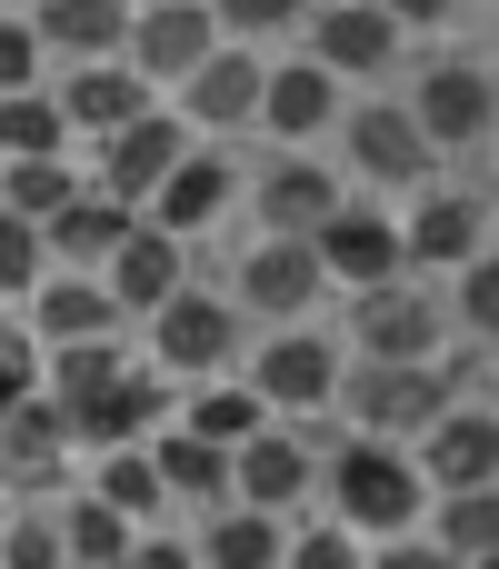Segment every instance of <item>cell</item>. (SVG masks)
I'll use <instances>...</instances> for the list:
<instances>
[{"label": "cell", "instance_id": "29", "mask_svg": "<svg viewBox=\"0 0 499 569\" xmlns=\"http://www.w3.org/2000/svg\"><path fill=\"white\" fill-rule=\"evenodd\" d=\"M80 490H90L100 510H120L130 530H170V490H160L150 450H110V460H90V470H80Z\"/></svg>", "mask_w": 499, "mask_h": 569}, {"label": "cell", "instance_id": "1", "mask_svg": "<svg viewBox=\"0 0 499 569\" xmlns=\"http://www.w3.org/2000/svg\"><path fill=\"white\" fill-rule=\"evenodd\" d=\"M320 520H340L360 550L420 540V530H430V480H420V460H410V450L330 440V450H320Z\"/></svg>", "mask_w": 499, "mask_h": 569}, {"label": "cell", "instance_id": "3", "mask_svg": "<svg viewBox=\"0 0 499 569\" xmlns=\"http://www.w3.org/2000/svg\"><path fill=\"white\" fill-rule=\"evenodd\" d=\"M450 410H460V370L450 360L440 370H360L350 360V380H340V430L380 440V450H420Z\"/></svg>", "mask_w": 499, "mask_h": 569}, {"label": "cell", "instance_id": "13", "mask_svg": "<svg viewBox=\"0 0 499 569\" xmlns=\"http://www.w3.org/2000/svg\"><path fill=\"white\" fill-rule=\"evenodd\" d=\"M320 250L310 240H240V270H230V310L240 320H270V330H310L320 310Z\"/></svg>", "mask_w": 499, "mask_h": 569}, {"label": "cell", "instance_id": "31", "mask_svg": "<svg viewBox=\"0 0 499 569\" xmlns=\"http://www.w3.org/2000/svg\"><path fill=\"white\" fill-rule=\"evenodd\" d=\"M80 190H90V160H80V150H70V160H20V170H0V210L30 220V230H50Z\"/></svg>", "mask_w": 499, "mask_h": 569}, {"label": "cell", "instance_id": "19", "mask_svg": "<svg viewBox=\"0 0 499 569\" xmlns=\"http://www.w3.org/2000/svg\"><path fill=\"white\" fill-rule=\"evenodd\" d=\"M50 100H60V120H70V150H100V140H120L130 120H150V110H160V90H150L130 60L60 70V80H50Z\"/></svg>", "mask_w": 499, "mask_h": 569}, {"label": "cell", "instance_id": "28", "mask_svg": "<svg viewBox=\"0 0 499 569\" xmlns=\"http://www.w3.org/2000/svg\"><path fill=\"white\" fill-rule=\"evenodd\" d=\"M200 569H280L290 560V520H260V510H210L190 530Z\"/></svg>", "mask_w": 499, "mask_h": 569}, {"label": "cell", "instance_id": "16", "mask_svg": "<svg viewBox=\"0 0 499 569\" xmlns=\"http://www.w3.org/2000/svg\"><path fill=\"white\" fill-rule=\"evenodd\" d=\"M70 420V450L80 460H110V450H150L160 430H170V380L150 370V360H130L100 400H80V410H60Z\"/></svg>", "mask_w": 499, "mask_h": 569}, {"label": "cell", "instance_id": "38", "mask_svg": "<svg viewBox=\"0 0 499 569\" xmlns=\"http://www.w3.org/2000/svg\"><path fill=\"white\" fill-rule=\"evenodd\" d=\"M40 370H50V360H40V340H30L20 320H0V420L40 400Z\"/></svg>", "mask_w": 499, "mask_h": 569}, {"label": "cell", "instance_id": "12", "mask_svg": "<svg viewBox=\"0 0 499 569\" xmlns=\"http://www.w3.org/2000/svg\"><path fill=\"white\" fill-rule=\"evenodd\" d=\"M499 210L480 190H460V180H430V190H410V210H400V240H410V280L430 270V280H460L480 250H490Z\"/></svg>", "mask_w": 499, "mask_h": 569}, {"label": "cell", "instance_id": "25", "mask_svg": "<svg viewBox=\"0 0 499 569\" xmlns=\"http://www.w3.org/2000/svg\"><path fill=\"white\" fill-rule=\"evenodd\" d=\"M140 230V210H120V200H100V190H80L50 230H40V250H50V270H80V280H100L110 260H120V240Z\"/></svg>", "mask_w": 499, "mask_h": 569}, {"label": "cell", "instance_id": "40", "mask_svg": "<svg viewBox=\"0 0 499 569\" xmlns=\"http://www.w3.org/2000/svg\"><path fill=\"white\" fill-rule=\"evenodd\" d=\"M130 569H200V550H190V530H140Z\"/></svg>", "mask_w": 499, "mask_h": 569}, {"label": "cell", "instance_id": "37", "mask_svg": "<svg viewBox=\"0 0 499 569\" xmlns=\"http://www.w3.org/2000/svg\"><path fill=\"white\" fill-rule=\"evenodd\" d=\"M0 569H70L50 510H0Z\"/></svg>", "mask_w": 499, "mask_h": 569}, {"label": "cell", "instance_id": "22", "mask_svg": "<svg viewBox=\"0 0 499 569\" xmlns=\"http://www.w3.org/2000/svg\"><path fill=\"white\" fill-rule=\"evenodd\" d=\"M20 330H30L40 350H100V340H130V320H120V300H110L100 280H80V270H50V280L30 290V310H20Z\"/></svg>", "mask_w": 499, "mask_h": 569}, {"label": "cell", "instance_id": "39", "mask_svg": "<svg viewBox=\"0 0 499 569\" xmlns=\"http://www.w3.org/2000/svg\"><path fill=\"white\" fill-rule=\"evenodd\" d=\"M280 569H370V550H360L340 520H300V530H290V560H280Z\"/></svg>", "mask_w": 499, "mask_h": 569}, {"label": "cell", "instance_id": "4", "mask_svg": "<svg viewBox=\"0 0 499 569\" xmlns=\"http://www.w3.org/2000/svg\"><path fill=\"white\" fill-rule=\"evenodd\" d=\"M450 340H460L450 330V300H430L420 280H390V290L350 300V320H340V350L360 370H440Z\"/></svg>", "mask_w": 499, "mask_h": 569}, {"label": "cell", "instance_id": "14", "mask_svg": "<svg viewBox=\"0 0 499 569\" xmlns=\"http://www.w3.org/2000/svg\"><path fill=\"white\" fill-rule=\"evenodd\" d=\"M310 500H320V440L290 430V420H270V430L230 460V510H260V520H290V530H300Z\"/></svg>", "mask_w": 499, "mask_h": 569}, {"label": "cell", "instance_id": "30", "mask_svg": "<svg viewBox=\"0 0 499 569\" xmlns=\"http://www.w3.org/2000/svg\"><path fill=\"white\" fill-rule=\"evenodd\" d=\"M50 520H60V560L70 569H130V550H140V530H130L120 510H100L90 490H70Z\"/></svg>", "mask_w": 499, "mask_h": 569}, {"label": "cell", "instance_id": "36", "mask_svg": "<svg viewBox=\"0 0 499 569\" xmlns=\"http://www.w3.org/2000/svg\"><path fill=\"white\" fill-rule=\"evenodd\" d=\"M450 330H470V340H499V250H480V260L450 280Z\"/></svg>", "mask_w": 499, "mask_h": 569}, {"label": "cell", "instance_id": "41", "mask_svg": "<svg viewBox=\"0 0 499 569\" xmlns=\"http://www.w3.org/2000/svg\"><path fill=\"white\" fill-rule=\"evenodd\" d=\"M370 569H460V560H450V550L420 530V540H390V550H370Z\"/></svg>", "mask_w": 499, "mask_h": 569}, {"label": "cell", "instance_id": "43", "mask_svg": "<svg viewBox=\"0 0 499 569\" xmlns=\"http://www.w3.org/2000/svg\"><path fill=\"white\" fill-rule=\"evenodd\" d=\"M490 250H499V230H490Z\"/></svg>", "mask_w": 499, "mask_h": 569}, {"label": "cell", "instance_id": "42", "mask_svg": "<svg viewBox=\"0 0 499 569\" xmlns=\"http://www.w3.org/2000/svg\"><path fill=\"white\" fill-rule=\"evenodd\" d=\"M490 410H499V370H490Z\"/></svg>", "mask_w": 499, "mask_h": 569}, {"label": "cell", "instance_id": "17", "mask_svg": "<svg viewBox=\"0 0 499 569\" xmlns=\"http://www.w3.org/2000/svg\"><path fill=\"white\" fill-rule=\"evenodd\" d=\"M340 120H350V90L320 60L280 50L270 60V90H260V140L270 150H320V140H340Z\"/></svg>", "mask_w": 499, "mask_h": 569}, {"label": "cell", "instance_id": "33", "mask_svg": "<svg viewBox=\"0 0 499 569\" xmlns=\"http://www.w3.org/2000/svg\"><path fill=\"white\" fill-rule=\"evenodd\" d=\"M430 540L460 569L499 560V490H460V500H430Z\"/></svg>", "mask_w": 499, "mask_h": 569}, {"label": "cell", "instance_id": "24", "mask_svg": "<svg viewBox=\"0 0 499 569\" xmlns=\"http://www.w3.org/2000/svg\"><path fill=\"white\" fill-rule=\"evenodd\" d=\"M30 30H40V50H50V80H60V70L130 60V10H120V0H40Z\"/></svg>", "mask_w": 499, "mask_h": 569}, {"label": "cell", "instance_id": "7", "mask_svg": "<svg viewBox=\"0 0 499 569\" xmlns=\"http://www.w3.org/2000/svg\"><path fill=\"white\" fill-rule=\"evenodd\" d=\"M400 100H410V120H420L430 150H480V140H499V70L470 60V50H430Z\"/></svg>", "mask_w": 499, "mask_h": 569}, {"label": "cell", "instance_id": "2", "mask_svg": "<svg viewBox=\"0 0 499 569\" xmlns=\"http://www.w3.org/2000/svg\"><path fill=\"white\" fill-rule=\"evenodd\" d=\"M240 380L260 390V410H270V420L310 430V420H340L350 350H340L330 330H260V340H250V360H240Z\"/></svg>", "mask_w": 499, "mask_h": 569}, {"label": "cell", "instance_id": "18", "mask_svg": "<svg viewBox=\"0 0 499 569\" xmlns=\"http://www.w3.org/2000/svg\"><path fill=\"white\" fill-rule=\"evenodd\" d=\"M210 50H220V10L210 0H150V10H130V70L150 90H190Z\"/></svg>", "mask_w": 499, "mask_h": 569}, {"label": "cell", "instance_id": "10", "mask_svg": "<svg viewBox=\"0 0 499 569\" xmlns=\"http://www.w3.org/2000/svg\"><path fill=\"white\" fill-rule=\"evenodd\" d=\"M340 200H350V180L320 150H270V160H250V190H240V210H250L260 240H320V220Z\"/></svg>", "mask_w": 499, "mask_h": 569}, {"label": "cell", "instance_id": "23", "mask_svg": "<svg viewBox=\"0 0 499 569\" xmlns=\"http://www.w3.org/2000/svg\"><path fill=\"white\" fill-rule=\"evenodd\" d=\"M100 290H110V300H120V320L140 330V320H160V310L190 290V250H180L170 230H150V220H140V230L120 240V260L100 270Z\"/></svg>", "mask_w": 499, "mask_h": 569}, {"label": "cell", "instance_id": "11", "mask_svg": "<svg viewBox=\"0 0 499 569\" xmlns=\"http://www.w3.org/2000/svg\"><path fill=\"white\" fill-rule=\"evenodd\" d=\"M260 90H270V50L220 40V50L200 60V80L170 90V110H180V130H190L200 150H240V130H260Z\"/></svg>", "mask_w": 499, "mask_h": 569}, {"label": "cell", "instance_id": "6", "mask_svg": "<svg viewBox=\"0 0 499 569\" xmlns=\"http://www.w3.org/2000/svg\"><path fill=\"white\" fill-rule=\"evenodd\" d=\"M300 60H320L340 90H360V80H400V60H410V20H400V0H320V10H300Z\"/></svg>", "mask_w": 499, "mask_h": 569}, {"label": "cell", "instance_id": "27", "mask_svg": "<svg viewBox=\"0 0 499 569\" xmlns=\"http://www.w3.org/2000/svg\"><path fill=\"white\" fill-rule=\"evenodd\" d=\"M170 430H190V440H210V450H250L260 430H270V410H260V390L250 380H210V390H190L180 410H170Z\"/></svg>", "mask_w": 499, "mask_h": 569}, {"label": "cell", "instance_id": "35", "mask_svg": "<svg viewBox=\"0 0 499 569\" xmlns=\"http://www.w3.org/2000/svg\"><path fill=\"white\" fill-rule=\"evenodd\" d=\"M20 90H50V50H40L30 10H0V100H20Z\"/></svg>", "mask_w": 499, "mask_h": 569}, {"label": "cell", "instance_id": "9", "mask_svg": "<svg viewBox=\"0 0 499 569\" xmlns=\"http://www.w3.org/2000/svg\"><path fill=\"white\" fill-rule=\"evenodd\" d=\"M340 170L370 180V200H380V190H430V180H440V150L420 140L410 100L370 90V100H350V120H340Z\"/></svg>", "mask_w": 499, "mask_h": 569}, {"label": "cell", "instance_id": "5", "mask_svg": "<svg viewBox=\"0 0 499 569\" xmlns=\"http://www.w3.org/2000/svg\"><path fill=\"white\" fill-rule=\"evenodd\" d=\"M240 340H250V320L230 310V290H180L160 320H140V360L160 370V380H190V390H210V380H230L240 370Z\"/></svg>", "mask_w": 499, "mask_h": 569}, {"label": "cell", "instance_id": "34", "mask_svg": "<svg viewBox=\"0 0 499 569\" xmlns=\"http://www.w3.org/2000/svg\"><path fill=\"white\" fill-rule=\"evenodd\" d=\"M40 280H50V250H40V230L0 210V310H30V290H40Z\"/></svg>", "mask_w": 499, "mask_h": 569}, {"label": "cell", "instance_id": "21", "mask_svg": "<svg viewBox=\"0 0 499 569\" xmlns=\"http://www.w3.org/2000/svg\"><path fill=\"white\" fill-rule=\"evenodd\" d=\"M420 480H430V500H460V490H499V410L490 400H460L420 450Z\"/></svg>", "mask_w": 499, "mask_h": 569}, {"label": "cell", "instance_id": "26", "mask_svg": "<svg viewBox=\"0 0 499 569\" xmlns=\"http://www.w3.org/2000/svg\"><path fill=\"white\" fill-rule=\"evenodd\" d=\"M150 470H160V490H170V510H230V450H210V440H190V430H160L150 440Z\"/></svg>", "mask_w": 499, "mask_h": 569}, {"label": "cell", "instance_id": "44", "mask_svg": "<svg viewBox=\"0 0 499 569\" xmlns=\"http://www.w3.org/2000/svg\"><path fill=\"white\" fill-rule=\"evenodd\" d=\"M480 569H499V560H480Z\"/></svg>", "mask_w": 499, "mask_h": 569}, {"label": "cell", "instance_id": "8", "mask_svg": "<svg viewBox=\"0 0 499 569\" xmlns=\"http://www.w3.org/2000/svg\"><path fill=\"white\" fill-rule=\"evenodd\" d=\"M320 280L340 290V300H370V290H390V280H410V240H400V200H370V190H350L330 220H320Z\"/></svg>", "mask_w": 499, "mask_h": 569}, {"label": "cell", "instance_id": "15", "mask_svg": "<svg viewBox=\"0 0 499 569\" xmlns=\"http://www.w3.org/2000/svg\"><path fill=\"white\" fill-rule=\"evenodd\" d=\"M190 150H200V140L180 130V110H150V120H130L120 140H100V150H90V190H100V200H120V210H150Z\"/></svg>", "mask_w": 499, "mask_h": 569}, {"label": "cell", "instance_id": "20", "mask_svg": "<svg viewBox=\"0 0 499 569\" xmlns=\"http://www.w3.org/2000/svg\"><path fill=\"white\" fill-rule=\"evenodd\" d=\"M240 190H250L240 150H190V160L170 170V190H160V200H150L140 220H150V230H170V240L190 250V240H210V230H220V220L240 210Z\"/></svg>", "mask_w": 499, "mask_h": 569}, {"label": "cell", "instance_id": "32", "mask_svg": "<svg viewBox=\"0 0 499 569\" xmlns=\"http://www.w3.org/2000/svg\"><path fill=\"white\" fill-rule=\"evenodd\" d=\"M20 160H70V120H60L50 90L0 100V170H20Z\"/></svg>", "mask_w": 499, "mask_h": 569}]
</instances>
